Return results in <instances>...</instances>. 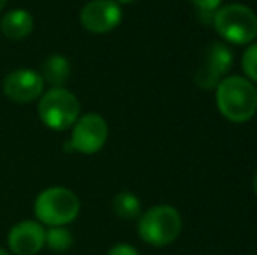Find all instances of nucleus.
I'll return each instance as SVG.
<instances>
[{"label": "nucleus", "instance_id": "a211bd4d", "mask_svg": "<svg viewBox=\"0 0 257 255\" xmlns=\"http://www.w3.org/2000/svg\"><path fill=\"white\" fill-rule=\"evenodd\" d=\"M114 2H117L119 6H126V4H133L135 0H114Z\"/></svg>", "mask_w": 257, "mask_h": 255}, {"label": "nucleus", "instance_id": "6e6552de", "mask_svg": "<svg viewBox=\"0 0 257 255\" xmlns=\"http://www.w3.org/2000/svg\"><path fill=\"white\" fill-rule=\"evenodd\" d=\"M233 65V55L224 42H210L194 75V82L201 89H215Z\"/></svg>", "mask_w": 257, "mask_h": 255}, {"label": "nucleus", "instance_id": "dca6fc26", "mask_svg": "<svg viewBox=\"0 0 257 255\" xmlns=\"http://www.w3.org/2000/svg\"><path fill=\"white\" fill-rule=\"evenodd\" d=\"M222 0H191L196 14H213L220 7Z\"/></svg>", "mask_w": 257, "mask_h": 255}, {"label": "nucleus", "instance_id": "ddd939ff", "mask_svg": "<svg viewBox=\"0 0 257 255\" xmlns=\"http://www.w3.org/2000/svg\"><path fill=\"white\" fill-rule=\"evenodd\" d=\"M112 211L122 220H139L142 215V203L139 196L130 191L117 192L112 199Z\"/></svg>", "mask_w": 257, "mask_h": 255}, {"label": "nucleus", "instance_id": "2eb2a0df", "mask_svg": "<svg viewBox=\"0 0 257 255\" xmlns=\"http://www.w3.org/2000/svg\"><path fill=\"white\" fill-rule=\"evenodd\" d=\"M241 70L250 82L257 84V42L248 44L241 56Z\"/></svg>", "mask_w": 257, "mask_h": 255}, {"label": "nucleus", "instance_id": "9b49d317", "mask_svg": "<svg viewBox=\"0 0 257 255\" xmlns=\"http://www.w3.org/2000/svg\"><path fill=\"white\" fill-rule=\"evenodd\" d=\"M0 32L9 41H25L34 32V16L30 11L21 7L7 11L0 18Z\"/></svg>", "mask_w": 257, "mask_h": 255}, {"label": "nucleus", "instance_id": "f257e3e1", "mask_svg": "<svg viewBox=\"0 0 257 255\" xmlns=\"http://www.w3.org/2000/svg\"><path fill=\"white\" fill-rule=\"evenodd\" d=\"M215 105L231 123H247L257 114V88L243 75L224 77L215 88Z\"/></svg>", "mask_w": 257, "mask_h": 255}, {"label": "nucleus", "instance_id": "aec40b11", "mask_svg": "<svg viewBox=\"0 0 257 255\" xmlns=\"http://www.w3.org/2000/svg\"><path fill=\"white\" fill-rule=\"evenodd\" d=\"M0 255H11V252H7L6 248H2V246H0Z\"/></svg>", "mask_w": 257, "mask_h": 255}, {"label": "nucleus", "instance_id": "20e7f679", "mask_svg": "<svg viewBox=\"0 0 257 255\" xmlns=\"http://www.w3.org/2000/svg\"><path fill=\"white\" fill-rule=\"evenodd\" d=\"M37 114L51 131H68L81 116V103L70 89L49 88L37 100Z\"/></svg>", "mask_w": 257, "mask_h": 255}, {"label": "nucleus", "instance_id": "423d86ee", "mask_svg": "<svg viewBox=\"0 0 257 255\" xmlns=\"http://www.w3.org/2000/svg\"><path fill=\"white\" fill-rule=\"evenodd\" d=\"M108 138V124L96 112L81 114L75 124L70 128V138L63 143L67 154H84L93 156L105 147Z\"/></svg>", "mask_w": 257, "mask_h": 255}, {"label": "nucleus", "instance_id": "f3484780", "mask_svg": "<svg viewBox=\"0 0 257 255\" xmlns=\"http://www.w3.org/2000/svg\"><path fill=\"white\" fill-rule=\"evenodd\" d=\"M107 255H140V252L128 243H117V245L108 248Z\"/></svg>", "mask_w": 257, "mask_h": 255}, {"label": "nucleus", "instance_id": "f8f14e48", "mask_svg": "<svg viewBox=\"0 0 257 255\" xmlns=\"http://www.w3.org/2000/svg\"><path fill=\"white\" fill-rule=\"evenodd\" d=\"M39 74L42 75L46 84H49L51 88H65L72 75V65L67 56L53 53L42 62Z\"/></svg>", "mask_w": 257, "mask_h": 255}, {"label": "nucleus", "instance_id": "412c9836", "mask_svg": "<svg viewBox=\"0 0 257 255\" xmlns=\"http://www.w3.org/2000/svg\"><path fill=\"white\" fill-rule=\"evenodd\" d=\"M6 4H7V0H0V11H2L4 7H6Z\"/></svg>", "mask_w": 257, "mask_h": 255}, {"label": "nucleus", "instance_id": "39448f33", "mask_svg": "<svg viewBox=\"0 0 257 255\" xmlns=\"http://www.w3.org/2000/svg\"><path fill=\"white\" fill-rule=\"evenodd\" d=\"M212 27L224 41L248 46L257 37V14L243 4H227L213 13Z\"/></svg>", "mask_w": 257, "mask_h": 255}, {"label": "nucleus", "instance_id": "4468645a", "mask_svg": "<svg viewBox=\"0 0 257 255\" xmlns=\"http://www.w3.org/2000/svg\"><path fill=\"white\" fill-rule=\"evenodd\" d=\"M74 245V234L68 229V225H53L46 227V246L51 252L63 253L72 248Z\"/></svg>", "mask_w": 257, "mask_h": 255}, {"label": "nucleus", "instance_id": "7ed1b4c3", "mask_svg": "<svg viewBox=\"0 0 257 255\" xmlns=\"http://www.w3.org/2000/svg\"><path fill=\"white\" fill-rule=\"evenodd\" d=\"M139 236L144 243L156 248L172 245L182 232V217L172 204H156L142 211L137 225Z\"/></svg>", "mask_w": 257, "mask_h": 255}, {"label": "nucleus", "instance_id": "1a4fd4ad", "mask_svg": "<svg viewBox=\"0 0 257 255\" xmlns=\"http://www.w3.org/2000/svg\"><path fill=\"white\" fill-rule=\"evenodd\" d=\"M122 21V9L114 0H89L79 13V23L86 32L103 35L115 30Z\"/></svg>", "mask_w": 257, "mask_h": 255}, {"label": "nucleus", "instance_id": "6ab92c4d", "mask_svg": "<svg viewBox=\"0 0 257 255\" xmlns=\"http://www.w3.org/2000/svg\"><path fill=\"white\" fill-rule=\"evenodd\" d=\"M252 187H254V192H255V196H257V171H255V175H254V180H252Z\"/></svg>", "mask_w": 257, "mask_h": 255}, {"label": "nucleus", "instance_id": "9d476101", "mask_svg": "<svg viewBox=\"0 0 257 255\" xmlns=\"http://www.w3.org/2000/svg\"><path fill=\"white\" fill-rule=\"evenodd\" d=\"M7 246L11 255H37L46 246V227L35 218L18 222L9 229Z\"/></svg>", "mask_w": 257, "mask_h": 255}, {"label": "nucleus", "instance_id": "0eeeda50", "mask_svg": "<svg viewBox=\"0 0 257 255\" xmlns=\"http://www.w3.org/2000/svg\"><path fill=\"white\" fill-rule=\"evenodd\" d=\"M46 82L39 70L20 67L11 70L2 81V91L7 100L14 103H32L37 102L46 91Z\"/></svg>", "mask_w": 257, "mask_h": 255}, {"label": "nucleus", "instance_id": "f03ea898", "mask_svg": "<svg viewBox=\"0 0 257 255\" xmlns=\"http://www.w3.org/2000/svg\"><path fill=\"white\" fill-rule=\"evenodd\" d=\"M35 220L44 227L68 225L81 213V199L72 189L53 185L37 194L34 201Z\"/></svg>", "mask_w": 257, "mask_h": 255}]
</instances>
